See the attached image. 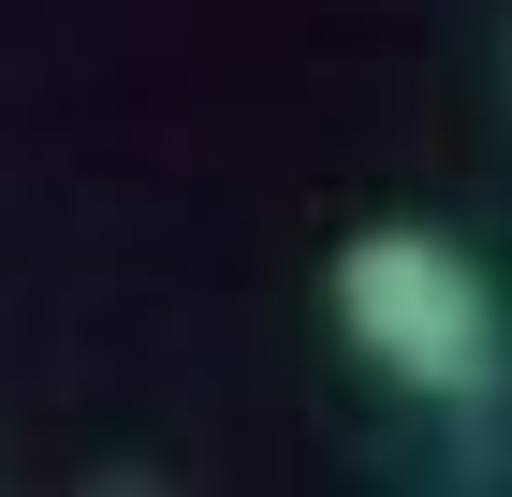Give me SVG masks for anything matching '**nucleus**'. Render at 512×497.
Here are the masks:
<instances>
[{
    "label": "nucleus",
    "instance_id": "1",
    "mask_svg": "<svg viewBox=\"0 0 512 497\" xmlns=\"http://www.w3.org/2000/svg\"><path fill=\"white\" fill-rule=\"evenodd\" d=\"M337 337H352L395 395H439V410H483L498 366H512L483 264L454 234H425V220H366L352 249H337Z\"/></svg>",
    "mask_w": 512,
    "mask_h": 497
}]
</instances>
